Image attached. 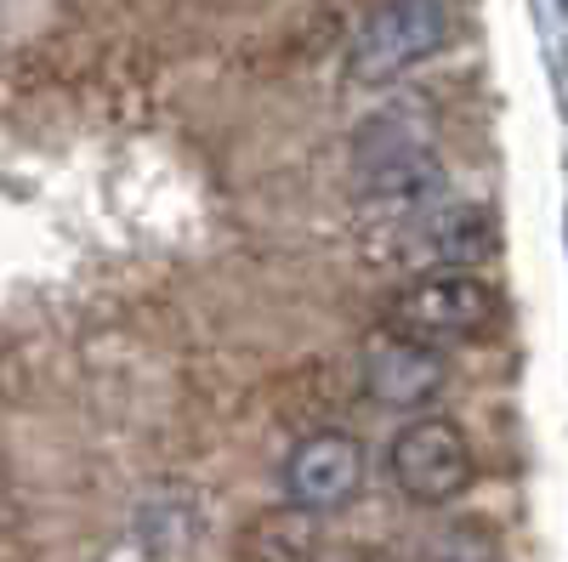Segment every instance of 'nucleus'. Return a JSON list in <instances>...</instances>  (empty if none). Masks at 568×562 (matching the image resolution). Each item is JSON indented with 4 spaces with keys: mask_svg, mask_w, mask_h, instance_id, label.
Segmentation results:
<instances>
[{
    "mask_svg": "<svg viewBox=\"0 0 568 562\" xmlns=\"http://www.w3.org/2000/svg\"><path fill=\"white\" fill-rule=\"evenodd\" d=\"M393 483L415 505H444L471 483V443L455 420H409L393 438Z\"/></svg>",
    "mask_w": 568,
    "mask_h": 562,
    "instance_id": "nucleus-4",
    "label": "nucleus"
},
{
    "mask_svg": "<svg viewBox=\"0 0 568 562\" xmlns=\"http://www.w3.org/2000/svg\"><path fill=\"white\" fill-rule=\"evenodd\" d=\"M409 251L433 267H471L500 245L495 216L484 205H426L420 216H409Z\"/></svg>",
    "mask_w": 568,
    "mask_h": 562,
    "instance_id": "nucleus-7",
    "label": "nucleus"
},
{
    "mask_svg": "<svg viewBox=\"0 0 568 562\" xmlns=\"http://www.w3.org/2000/svg\"><path fill=\"white\" fill-rule=\"evenodd\" d=\"M240 562H318L324 534H318V511L291 500V505H267L240 529L233 540Z\"/></svg>",
    "mask_w": 568,
    "mask_h": 562,
    "instance_id": "nucleus-8",
    "label": "nucleus"
},
{
    "mask_svg": "<svg viewBox=\"0 0 568 562\" xmlns=\"http://www.w3.org/2000/svg\"><path fill=\"white\" fill-rule=\"evenodd\" d=\"M495 318H500V302L471 267H433V273L409 278L382 313L393 336L438 347V352L484 341L495 330Z\"/></svg>",
    "mask_w": 568,
    "mask_h": 562,
    "instance_id": "nucleus-1",
    "label": "nucleus"
},
{
    "mask_svg": "<svg viewBox=\"0 0 568 562\" xmlns=\"http://www.w3.org/2000/svg\"><path fill=\"white\" fill-rule=\"evenodd\" d=\"M449 40V7L444 0H382L369 7L347 45V80L353 85H387L409 69H420Z\"/></svg>",
    "mask_w": 568,
    "mask_h": 562,
    "instance_id": "nucleus-3",
    "label": "nucleus"
},
{
    "mask_svg": "<svg viewBox=\"0 0 568 562\" xmlns=\"http://www.w3.org/2000/svg\"><path fill=\"white\" fill-rule=\"evenodd\" d=\"M284 489L313 511H342L364 489V443L342 427L307 432L284 460Z\"/></svg>",
    "mask_w": 568,
    "mask_h": 562,
    "instance_id": "nucleus-5",
    "label": "nucleus"
},
{
    "mask_svg": "<svg viewBox=\"0 0 568 562\" xmlns=\"http://www.w3.org/2000/svg\"><path fill=\"white\" fill-rule=\"evenodd\" d=\"M358 387L387 409H420L444 387V358H438V347H420V341H404V336L387 330L382 341L364 347Z\"/></svg>",
    "mask_w": 568,
    "mask_h": 562,
    "instance_id": "nucleus-6",
    "label": "nucleus"
},
{
    "mask_svg": "<svg viewBox=\"0 0 568 562\" xmlns=\"http://www.w3.org/2000/svg\"><path fill=\"white\" fill-rule=\"evenodd\" d=\"M353 143H358L353 149L358 187L375 205H404V216H420L444 187L433 143H426L420 120H409V114H375Z\"/></svg>",
    "mask_w": 568,
    "mask_h": 562,
    "instance_id": "nucleus-2",
    "label": "nucleus"
}]
</instances>
